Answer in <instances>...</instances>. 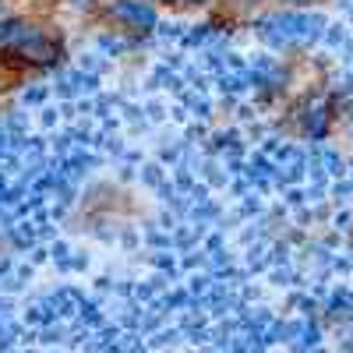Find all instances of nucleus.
Returning <instances> with one entry per match:
<instances>
[{"label": "nucleus", "mask_w": 353, "mask_h": 353, "mask_svg": "<svg viewBox=\"0 0 353 353\" xmlns=\"http://www.w3.org/2000/svg\"><path fill=\"white\" fill-rule=\"evenodd\" d=\"M117 14L134 21V25H152L156 21V11L145 8V4H134V0H131V4H121V8H117Z\"/></svg>", "instance_id": "1"}]
</instances>
